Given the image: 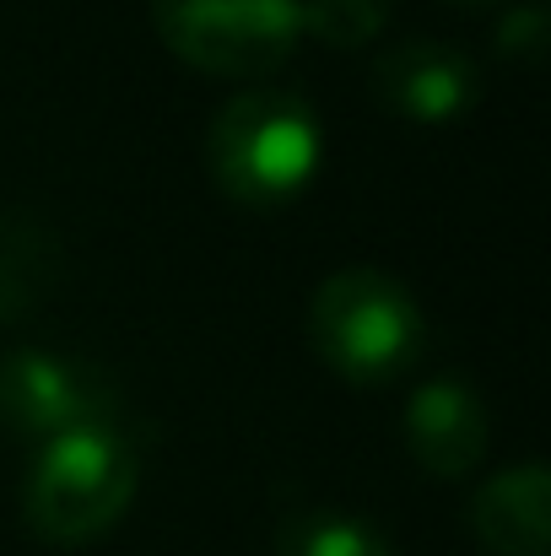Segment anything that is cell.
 I'll return each instance as SVG.
<instances>
[{"label": "cell", "instance_id": "6da1fadb", "mask_svg": "<svg viewBox=\"0 0 551 556\" xmlns=\"http://www.w3.org/2000/svg\"><path fill=\"white\" fill-rule=\"evenodd\" d=\"M205 163L243 205H281L303 194L325 163V119L303 92L243 87L205 125Z\"/></svg>", "mask_w": 551, "mask_h": 556}, {"label": "cell", "instance_id": "7a4b0ae2", "mask_svg": "<svg viewBox=\"0 0 551 556\" xmlns=\"http://www.w3.org/2000/svg\"><path fill=\"white\" fill-rule=\"evenodd\" d=\"M136 486H141L136 443L120 427H76L38 443L22 481V514L33 535L54 546H82L125 519Z\"/></svg>", "mask_w": 551, "mask_h": 556}, {"label": "cell", "instance_id": "3957f363", "mask_svg": "<svg viewBox=\"0 0 551 556\" xmlns=\"http://www.w3.org/2000/svg\"><path fill=\"white\" fill-rule=\"evenodd\" d=\"M314 352L352 383H384L427 346V319L411 287L378 265H341L309 298Z\"/></svg>", "mask_w": 551, "mask_h": 556}, {"label": "cell", "instance_id": "277c9868", "mask_svg": "<svg viewBox=\"0 0 551 556\" xmlns=\"http://www.w3.org/2000/svg\"><path fill=\"white\" fill-rule=\"evenodd\" d=\"M152 27L211 76H271L303 38L298 0H152Z\"/></svg>", "mask_w": 551, "mask_h": 556}, {"label": "cell", "instance_id": "5b68a950", "mask_svg": "<svg viewBox=\"0 0 551 556\" xmlns=\"http://www.w3.org/2000/svg\"><path fill=\"white\" fill-rule=\"evenodd\" d=\"M0 416L38 438L76 432V427H114L120 389L87 357L49 352V346H16L0 357Z\"/></svg>", "mask_w": 551, "mask_h": 556}, {"label": "cell", "instance_id": "8992f818", "mask_svg": "<svg viewBox=\"0 0 551 556\" xmlns=\"http://www.w3.org/2000/svg\"><path fill=\"white\" fill-rule=\"evenodd\" d=\"M373 98L405 119H422V125H438V119H454L465 114L476 98H481V71L465 49L443 43V38H400L389 43L373 71Z\"/></svg>", "mask_w": 551, "mask_h": 556}, {"label": "cell", "instance_id": "52a82bcc", "mask_svg": "<svg viewBox=\"0 0 551 556\" xmlns=\"http://www.w3.org/2000/svg\"><path fill=\"white\" fill-rule=\"evenodd\" d=\"M400 427H405L411 459L422 470H433V476H465V470H476L481 454H487V432H492L481 389L471 378H460V372L422 378L411 389V400H405Z\"/></svg>", "mask_w": 551, "mask_h": 556}, {"label": "cell", "instance_id": "ba28073f", "mask_svg": "<svg viewBox=\"0 0 551 556\" xmlns=\"http://www.w3.org/2000/svg\"><path fill=\"white\" fill-rule=\"evenodd\" d=\"M471 535L492 556H551V470L541 459L492 470L471 492Z\"/></svg>", "mask_w": 551, "mask_h": 556}, {"label": "cell", "instance_id": "9c48e42d", "mask_svg": "<svg viewBox=\"0 0 551 556\" xmlns=\"http://www.w3.org/2000/svg\"><path fill=\"white\" fill-rule=\"evenodd\" d=\"M54 265H60L54 232H49L38 216L0 211V319L27 314V308L49 292Z\"/></svg>", "mask_w": 551, "mask_h": 556}, {"label": "cell", "instance_id": "30bf717a", "mask_svg": "<svg viewBox=\"0 0 551 556\" xmlns=\"http://www.w3.org/2000/svg\"><path fill=\"white\" fill-rule=\"evenodd\" d=\"M276 556H400V552H395V541H389L373 519H363V514L303 508V514L281 519Z\"/></svg>", "mask_w": 551, "mask_h": 556}, {"label": "cell", "instance_id": "8fae6325", "mask_svg": "<svg viewBox=\"0 0 551 556\" xmlns=\"http://www.w3.org/2000/svg\"><path fill=\"white\" fill-rule=\"evenodd\" d=\"M303 33L336 49H363L367 38L389 22V0H298Z\"/></svg>", "mask_w": 551, "mask_h": 556}, {"label": "cell", "instance_id": "7c38bea8", "mask_svg": "<svg viewBox=\"0 0 551 556\" xmlns=\"http://www.w3.org/2000/svg\"><path fill=\"white\" fill-rule=\"evenodd\" d=\"M492 38H498V54H503V60H536V54L547 49V5H541V0L509 5V11L498 16Z\"/></svg>", "mask_w": 551, "mask_h": 556}, {"label": "cell", "instance_id": "4fadbf2b", "mask_svg": "<svg viewBox=\"0 0 551 556\" xmlns=\"http://www.w3.org/2000/svg\"><path fill=\"white\" fill-rule=\"evenodd\" d=\"M465 5H487V0H465Z\"/></svg>", "mask_w": 551, "mask_h": 556}]
</instances>
